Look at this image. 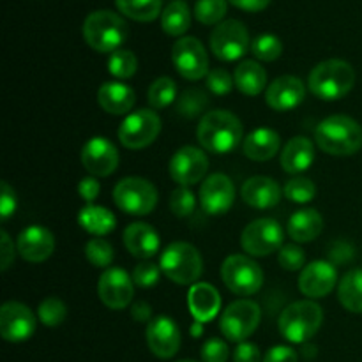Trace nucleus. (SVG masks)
I'll use <instances>...</instances> for the list:
<instances>
[{"label":"nucleus","mask_w":362,"mask_h":362,"mask_svg":"<svg viewBox=\"0 0 362 362\" xmlns=\"http://www.w3.org/2000/svg\"><path fill=\"white\" fill-rule=\"evenodd\" d=\"M202 147L212 154H228L243 140V122L226 110H212L202 117L197 129Z\"/></svg>","instance_id":"nucleus-1"},{"label":"nucleus","mask_w":362,"mask_h":362,"mask_svg":"<svg viewBox=\"0 0 362 362\" xmlns=\"http://www.w3.org/2000/svg\"><path fill=\"white\" fill-rule=\"evenodd\" d=\"M318 147L331 156H352L362 148V126L352 117L331 115L315 129Z\"/></svg>","instance_id":"nucleus-2"},{"label":"nucleus","mask_w":362,"mask_h":362,"mask_svg":"<svg viewBox=\"0 0 362 362\" xmlns=\"http://www.w3.org/2000/svg\"><path fill=\"white\" fill-rule=\"evenodd\" d=\"M356 85V71L346 60L329 59L315 66L308 78L311 94L324 101H336L349 94Z\"/></svg>","instance_id":"nucleus-3"},{"label":"nucleus","mask_w":362,"mask_h":362,"mask_svg":"<svg viewBox=\"0 0 362 362\" xmlns=\"http://www.w3.org/2000/svg\"><path fill=\"white\" fill-rule=\"evenodd\" d=\"M83 39L99 53H113L124 45L129 35V27L113 11H94L83 21Z\"/></svg>","instance_id":"nucleus-4"},{"label":"nucleus","mask_w":362,"mask_h":362,"mask_svg":"<svg viewBox=\"0 0 362 362\" xmlns=\"http://www.w3.org/2000/svg\"><path fill=\"white\" fill-rule=\"evenodd\" d=\"M324 311L313 300H297L286 306L279 315V332L290 343H306L322 327Z\"/></svg>","instance_id":"nucleus-5"},{"label":"nucleus","mask_w":362,"mask_h":362,"mask_svg":"<svg viewBox=\"0 0 362 362\" xmlns=\"http://www.w3.org/2000/svg\"><path fill=\"white\" fill-rule=\"evenodd\" d=\"M159 267L177 285H197L204 272V260L193 244L173 243L163 251Z\"/></svg>","instance_id":"nucleus-6"},{"label":"nucleus","mask_w":362,"mask_h":362,"mask_svg":"<svg viewBox=\"0 0 362 362\" xmlns=\"http://www.w3.org/2000/svg\"><path fill=\"white\" fill-rule=\"evenodd\" d=\"M113 200L117 207L126 214L147 216L158 204V189L151 180L141 177H127L115 186Z\"/></svg>","instance_id":"nucleus-7"},{"label":"nucleus","mask_w":362,"mask_h":362,"mask_svg":"<svg viewBox=\"0 0 362 362\" xmlns=\"http://www.w3.org/2000/svg\"><path fill=\"white\" fill-rule=\"evenodd\" d=\"M221 279L235 296H255L264 285V271L260 265L244 255H232L221 265Z\"/></svg>","instance_id":"nucleus-8"},{"label":"nucleus","mask_w":362,"mask_h":362,"mask_svg":"<svg viewBox=\"0 0 362 362\" xmlns=\"http://www.w3.org/2000/svg\"><path fill=\"white\" fill-rule=\"evenodd\" d=\"M260 318L262 310L257 303L250 299H240L223 311L219 329L228 341L243 343L257 331Z\"/></svg>","instance_id":"nucleus-9"},{"label":"nucleus","mask_w":362,"mask_h":362,"mask_svg":"<svg viewBox=\"0 0 362 362\" xmlns=\"http://www.w3.org/2000/svg\"><path fill=\"white\" fill-rule=\"evenodd\" d=\"M161 133V119L154 110H136L122 120L119 127L120 144L131 151L145 148L154 144Z\"/></svg>","instance_id":"nucleus-10"},{"label":"nucleus","mask_w":362,"mask_h":362,"mask_svg":"<svg viewBox=\"0 0 362 362\" xmlns=\"http://www.w3.org/2000/svg\"><path fill=\"white\" fill-rule=\"evenodd\" d=\"M209 45H211L212 53L219 60L233 62L246 55L247 48H250V32L243 21L225 20L216 25L211 39H209Z\"/></svg>","instance_id":"nucleus-11"},{"label":"nucleus","mask_w":362,"mask_h":362,"mask_svg":"<svg viewBox=\"0 0 362 362\" xmlns=\"http://www.w3.org/2000/svg\"><path fill=\"white\" fill-rule=\"evenodd\" d=\"M240 246L251 257H267L283 247V228L276 219L262 218L251 221L240 235Z\"/></svg>","instance_id":"nucleus-12"},{"label":"nucleus","mask_w":362,"mask_h":362,"mask_svg":"<svg viewBox=\"0 0 362 362\" xmlns=\"http://www.w3.org/2000/svg\"><path fill=\"white\" fill-rule=\"evenodd\" d=\"M172 60L179 74L186 80H200L209 74V55L197 37L184 35L172 48Z\"/></svg>","instance_id":"nucleus-13"},{"label":"nucleus","mask_w":362,"mask_h":362,"mask_svg":"<svg viewBox=\"0 0 362 362\" xmlns=\"http://www.w3.org/2000/svg\"><path fill=\"white\" fill-rule=\"evenodd\" d=\"M209 170V158L204 151L197 147H180L175 154L172 156L168 165L170 177L175 180L179 186H193L198 184L205 177Z\"/></svg>","instance_id":"nucleus-14"},{"label":"nucleus","mask_w":362,"mask_h":362,"mask_svg":"<svg viewBox=\"0 0 362 362\" xmlns=\"http://www.w3.org/2000/svg\"><path fill=\"white\" fill-rule=\"evenodd\" d=\"M35 317L25 304L9 300L0 308V334L9 343H21L35 332Z\"/></svg>","instance_id":"nucleus-15"},{"label":"nucleus","mask_w":362,"mask_h":362,"mask_svg":"<svg viewBox=\"0 0 362 362\" xmlns=\"http://www.w3.org/2000/svg\"><path fill=\"white\" fill-rule=\"evenodd\" d=\"M133 278L119 267L106 269L98 281V296L110 310H124L134 296Z\"/></svg>","instance_id":"nucleus-16"},{"label":"nucleus","mask_w":362,"mask_h":362,"mask_svg":"<svg viewBox=\"0 0 362 362\" xmlns=\"http://www.w3.org/2000/svg\"><path fill=\"white\" fill-rule=\"evenodd\" d=\"M235 186L225 173H212L200 186V205L207 214L221 216L232 209Z\"/></svg>","instance_id":"nucleus-17"},{"label":"nucleus","mask_w":362,"mask_h":362,"mask_svg":"<svg viewBox=\"0 0 362 362\" xmlns=\"http://www.w3.org/2000/svg\"><path fill=\"white\" fill-rule=\"evenodd\" d=\"M81 165L94 177H108L119 166V151L105 136H94L81 147Z\"/></svg>","instance_id":"nucleus-18"},{"label":"nucleus","mask_w":362,"mask_h":362,"mask_svg":"<svg viewBox=\"0 0 362 362\" xmlns=\"http://www.w3.org/2000/svg\"><path fill=\"white\" fill-rule=\"evenodd\" d=\"M336 283H338L336 265L329 260H317L303 269L299 288L308 299H322L334 290Z\"/></svg>","instance_id":"nucleus-19"},{"label":"nucleus","mask_w":362,"mask_h":362,"mask_svg":"<svg viewBox=\"0 0 362 362\" xmlns=\"http://www.w3.org/2000/svg\"><path fill=\"white\" fill-rule=\"evenodd\" d=\"M180 331L168 317L152 318L147 325V345L159 359H172L180 349Z\"/></svg>","instance_id":"nucleus-20"},{"label":"nucleus","mask_w":362,"mask_h":362,"mask_svg":"<svg viewBox=\"0 0 362 362\" xmlns=\"http://www.w3.org/2000/svg\"><path fill=\"white\" fill-rule=\"evenodd\" d=\"M306 98V87L300 78L285 74L272 81L265 92V103L276 112H288L297 108Z\"/></svg>","instance_id":"nucleus-21"},{"label":"nucleus","mask_w":362,"mask_h":362,"mask_svg":"<svg viewBox=\"0 0 362 362\" xmlns=\"http://www.w3.org/2000/svg\"><path fill=\"white\" fill-rule=\"evenodd\" d=\"M16 247L23 260L30 264H41L52 257L55 250V237L45 226H28L18 235Z\"/></svg>","instance_id":"nucleus-22"},{"label":"nucleus","mask_w":362,"mask_h":362,"mask_svg":"<svg viewBox=\"0 0 362 362\" xmlns=\"http://www.w3.org/2000/svg\"><path fill=\"white\" fill-rule=\"evenodd\" d=\"M240 194H243V200L250 207L265 211V209L276 207L279 204V200H281V186L271 177L257 175L244 182Z\"/></svg>","instance_id":"nucleus-23"},{"label":"nucleus","mask_w":362,"mask_h":362,"mask_svg":"<svg viewBox=\"0 0 362 362\" xmlns=\"http://www.w3.org/2000/svg\"><path fill=\"white\" fill-rule=\"evenodd\" d=\"M124 246L133 257L147 260L159 251V233L148 223H131L124 230Z\"/></svg>","instance_id":"nucleus-24"},{"label":"nucleus","mask_w":362,"mask_h":362,"mask_svg":"<svg viewBox=\"0 0 362 362\" xmlns=\"http://www.w3.org/2000/svg\"><path fill=\"white\" fill-rule=\"evenodd\" d=\"M98 103L106 113L112 115H126L136 103V94L133 88L120 81H106L98 90Z\"/></svg>","instance_id":"nucleus-25"},{"label":"nucleus","mask_w":362,"mask_h":362,"mask_svg":"<svg viewBox=\"0 0 362 362\" xmlns=\"http://www.w3.org/2000/svg\"><path fill=\"white\" fill-rule=\"evenodd\" d=\"M187 304H189V311L194 320L205 324L218 315L219 308H221V296L209 283H197L191 286L189 293H187Z\"/></svg>","instance_id":"nucleus-26"},{"label":"nucleus","mask_w":362,"mask_h":362,"mask_svg":"<svg viewBox=\"0 0 362 362\" xmlns=\"http://www.w3.org/2000/svg\"><path fill=\"white\" fill-rule=\"evenodd\" d=\"M281 147V138L276 131L260 127L247 134L243 141V152L251 161H269L278 154Z\"/></svg>","instance_id":"nucleus-27"},{"label":"nucleus","mask_w":362,"mask_h":362,"mask_svg":"<svg viewBox=\"0 0 362 362\" xmlns=\"http://www.w3.org/2000/svg\"><path fill=\"white\" fill-rule=\"evenodd\" d=\"M281 166L286 173L306 172L315 161L313 141L306 136H296L288 140L281 152Z\"/></svg>","instance_id":"nucleus-28"},{"label":"nucleus","mask_w":362,"mask_h":362,"mask_svg":"<svg viewBox=\"0 0 362 362\" xmlns=\"http://www.w3.org/2000/svg\"><path fill=\"white\" fill-rule=\"evenodd\" d=\"M286 230L296 243H311L324 230V219L315 209H300L290 216Z\"/></svg>","instance_id":"nucleus-29"},{"label":"nucleus","mask_w":362,"mask_h":362,"mask_svg":"<svg viewBox=\"0 0 362 362\" xmlns=\"http://www.w3.org/2000/svg\"><path fill=\"white\" fill-rule=\"evenodd\" d=\"M233 81L244 95H258L267 85V73L255 60H243L235 67Z\"/></svg>","instance_id":"nucleus-30"},{"label":"nucleus","mask_w":362,"mask_h":362,"mask_svg":"<svg viewBox=\"0 0 362 362\" xmlns=\"http://www.w3.org/2000/svg\"><path fill=\"white\" fill-rule=\"evenodd\" d=\"M78 223L85 232L92 233V235H108L115 228V216L112 211L106 207H99V205H87L78 214Z\"/></svg>","instance_id":"nucleus-31"},{"label":"nucleus","mask_w":362,"mask_h":362,"mask_svg":"<svg viewBox=\"0 0 362 362\" xmlns=\"http://www.w3.org/2000/svg\"><path fill=\"white\" fill-rule=\"evenodd\" d=\"M161 27L172 37H180L191 27V11L182 0H173L163 9Z\"/></svg>","instance_id":"nucleus-32"},{"label":"nucleus","mask_w":362,"mask_h":362,"mask_svg":"<svg viewBox=\"0 0 362 362\" xmlns=\"http://www.w3.org/2000/svg\"><path fill=\"white\" fill-rule=\"evenodd\" d=\"M338 299L350 313H362V271H349L339 281Z\"/></svg>","instance_id":"nucleus-33"},{"label":"nucleus","mask_w":362,"mask_h":362,"mask_svg":"<svg viewBox=\"0 0 362 362\" xmlns=\"http://www.w3.org/2000/svg\"><path fill=\"white\" fill-rule=\"evenodd\" d=\"M117 9L134 21H152L161 14V0H115Z\"/></svg>","instance_id":"nucleus-34"},{"label":"nucleus","mask_w":362,"mask_h":362,"mask_svg":"<svg viewBox=\"0 0 362 362\" xmlns=\"http://www.w3.org/2000/svg\"><path fill=\"white\" fill-rule=\"evenodd\" d=\"M207 94L200 90V88H186L177 98V112H179V115L186 117V119H194V117L202 115L205 108H207Z\"/></svg>","instance_id":"nucleus-35"},{"label":"nucleus","mask_w":362,"mask_h":362,"mask_svg":"<svg viewBox=\"0 0 362 362\" xmlns=\"http://www.w3.org/2000/svg\"><path fill=\"white\" fill-rule=\"evenodd\" d=\"M177 98V83L168 76H161L156 81H152L148 88V105L154 110L166 108L172 105Z\"/></svg>","instance_id":"nucleus-36"},{"label":"nucleus","mask_w":362,"mask_h":362,"mask_svg":"<svg viewBox=\"0 0 362 362\" xmlns=\"http://www.w3.org/2000/svg\"><path fill=\"white\" fill-rule=\"evenodd\" d=\"M138 69V59L131 49H117L108 59V71L119 80L131 78Z\"/></svg>","instance_id":"nucleus-37"},{"label":"nucleus","mask_w":362,"mask_h":362,"mask_svg":"<svg viewBox=\"0 0 362 362\" xmlns=\"http://www.w3.org/2000/svg\"><path fill=\"white\" fill-rule=\"evenodd\" d=\"M37 317L46 327H59L67 317V308L59 297H46L37 308Z\"/></svg>","instance_id":"nucleus-38"},{"label":"nucleus","mask_w":362,"mask_h":362,"mask_svg":"<svg viewBox=\"0 0 362 362\" xmlns=\"http://www.w3.org/2000/svg\"><path fill=\"white\" fill-rule=\"evenodd\" d=\"M85 257L90 262L94 267L98 269H106L112 265L113 257H115V251H113L112 244L105 239H90L85 244Z\"/></svg>","instance_id":"nucleus-39"},{"label":"nucleus","mask_w":362,"mask_h":362,"mask_svg":"<svg viewBox=\"0 0 362 362\" xmlns=\"http://www.w3.org/2000/svg\"><path fill=\"white\" fill-rule=\"evenodd\" d=\"M251 52L258 60L264 62H272L278 60L283 53V42L278 35L274 34H262L251 45Z\"/></svg>","instance_id":"nucleus-40"},{"label":"nucleus","mask_w":362,"mask_h":362,"mask_svg":"<svg viewBox=\"0 0 362 362\" xmlns=\"http://www.w3.org/2000/svg\"><path fill=\"white\" fill-rule=\"evenodd\" d=\"M226 0H198L194 6V16L204 25H219L226 16Z\"/></svg>","instance_id":"nucleus-41"},{"label":"nucleus","mask_w":362,"mask_h":362,"mask_svg":"<svg viewBox=\"0 0 362 362\" xmlns=\"http://www.w3.org/2000/svg\"><path fill=\"white\" fill-rule=\"evenodd\" d=\"M315 194H317V187L310 179H304V177L288 180L285 186V197L293 204H308L313 200Z\"/></svg>","instance_id":"nucleus-42"},{"label":"nucleus","mask_w":362,"mask_h":362,"mask_svg":"<svg viewBox=\"0 0 362 362\" xmlns=\"http://www.w3.org/2000/svg\"><path fill=\"white\" fill-rule=\"evenodd\" d=\"M194 207H197V198H194L193 191L184 186L173 189L172 197H170V211L177 218H187L193 214Z\"/></svg>","instance_id":"nucleus-43"},{"label":"nucleus","mask_w":362,"mask_h":362,"mask_svg":"<svg viewBox=\"0 0 362 362\" xmlns=\"http://www.w3.org/2000/svg\"><path fill=\"white\" fill-rule=\"evenodd\" d=\"M278 262L285 271L296 272L300 271L306 264V253L297 244H286L278 251Z\"/></svg>","instance_id":"nucleus-44"},{"label":"nucleus","mask_w":362,"mask_h":362,"mask_svg":"<svg viewBox=\"0 0 362 362\" xmlns=\"http://www.w3.org/2000/svg\"><path fill=\"white\" fill-rule=\"evenodd\" d=\"M159 276H161V267L152 262H141L134 267L133 271V281L134 285L140 288H151V286L158 285Z\"/></svg>","instance_id":"nucleus-45"},{"label":"nucleus","mask_w":362,"mask_h":362,"mask_svg":"<svg viewBox=\"0 0 362 362\" xmlns=\"http://www.w3.org/2000/svg\"><path fill=\"white\" fill-rule=\"evenodd\" d=\"M233 78L230 76V73L226 69H212L211 73L207 74V88L216 95H225L228 94L233 88Z\"/></svg>","instance_id":"nucleus-46"},{"label":"nucleus","mask_w":362,"mask_h":362,"mask_svg":"<svg viewBox=\"0 0 362 362\" xmlns=\"http://www.w3.org/2000/svg\"><path fill=\"white\" fill-rule=\"evenodd\" d=\"M228 345L223 339L212 338L202 346V359L204 362H226L228 361Z\"/></svg>","instance_id":"nucleus-47"},{"label":"nucleus","mask_w":362,"mask_h":362,"mask_svg":"<svg viewBox=\"0 0 362 362\" xmlns=\"http://www.w3.org/2000/svg\"><path fill=\"white\" fill-rule=\"evenodd\" d=\"M327 257L332 265L349 264V262L356 257V250H354L349 243H345V240H336V243H332L331 246H329Z\"/></svg>","instance_id":"nucleus-48"},{"label":"nucleus","mask_w":362,"mask_h":362,"mask_svg":"<svg viewBox=\"0 0 362 362\" xmlns=\"http://www.w3.org/2000/svg\"><path fill=\"white\" fill-rule=\"evenodd\" d=\"M16 211V193H14L13 187L9 186V182L4 180L2 182V197H0V218L6 221Z\"/></svg>","instance_id":"nucleus-49"},{"label":"nucleus","mask_w":362,"mask_h":362,"mask_svg":"<svg viewBox=\"0 0 362 362\" xmlns=\"http://www.w3.org/2000/svg\"><path fill=\"white\" fill-rule=\"evenodd\" d=\"M233 362H262L260 349L255 343H239L233 352Z\"/></svg>","instance_id":"nucleus-50"},{"label":"nucleus","mask_w":362,"mask_h":362,"mask_svg":"<svg viewBox=\"0 0 362 362\" xmlns=\"http://www.w3.org/2000/svg\"><path fill=\"white\" fill-rule=\"evenodd\" d=\"M299 357H297V352L290 346H272L267 354H265L264 362H297Z\"/></svg>","instance_id":"nucleus-51"},{"label":"nucleus","mask_w":362,"mask_h":362,"mask_svg":"<svg viewBox=\"0 0 362 362\" xmlns=\"http://www.w3.org/2000/svg\"><path fill=\"white\" fill-rule=\"evenodd\" d=\"M99 191H101V186H99L98 180L94 177H85V179L80 180V186H78V193L83 198L85 202L92 204V202L98 198Z\"/></svg>","instance_id":"nucleus-52"},{"label":"nucleus","mask_w":362,"mask_h":362,"mask_svg":"<svg viewBox=\"0 0 362 362\" xmlns=\"http://www.w3.org/2000/svg\"><path fill=\"white\" fill-rule=\"evenodd\" d=\"M0 237H2L0 239L2 240V253H0V258H2V271L6 272L14 262V244L11 240V237L7 235V232L0 233Z\"/></svg>","instance_id":"nucleus-53"},{"label":"nucleus","mask_w":362,"mask_h":362,"mask_svg":"<svg viewBox=\"0 0 362 362\" xmlns=\"http://www.w3.org/2000/svg\"><path fill=\"white\" fill-rule=\"evenodd\" d=\"M228 2L247 13H258V11H264L271 4V0H228Z\"/></svg>","instance_id":"nucleus-54"},{"label":"nucleus","mask_w":362,"mask_h":362,"mask_svg":"<svg viewBox=\"0 0 362 362\" xmlns=\"http://www.w3.org/2000/svg\"><path fill=\"white\" fill-rule=\"evenodd\" d=\"M131 315H133V318L136 322H151V317H152L151 304L145 303V300H140V303H136L133 306Z\"/></svg>","instance_id":"nucleus-55"},{"label":"nucleus","mask_w":362,"mask_h":362,"mask_svg":"<svg viewBox=\"0 0 362 362\" xmlns=\"http://www.w3.org/2000/svg\"><path fill=\"white\" fill-rule=\"evenodd\" d=\"M179 362H197V361H189V359H186V361H179Z\"/></svg>","instance_id":"nucleus-56"}]
</instances>
